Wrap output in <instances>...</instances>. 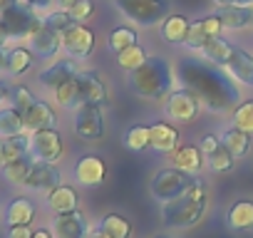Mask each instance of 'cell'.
Here are the masks:
<instances>
[{
	"label": "cell",
	"mask_w": 253,
	"mask_h": 238,
	"mask_svg": "<svg viewBox=\"0 0 253 238\" xmlns=\"http://www.w3.org/2000/svg\"><path fill=\"white\" fill-rule=\"evenodd\" d=\"M176 77L181 87H189L191 92L199 94L204 109L211 114H228L241 104L238 82L228 72H223V67H216L204 57L181 60L176 65Z\"/></svg>",
	"instance_id": "cell-1"
},
{
	"label": "cell",
	"mask_w": 253,
	"mask_h": 238,
	"mask_svg": "<svg viewBox=\"0 0 253 238\" xmlns=\"http://www.w3.org/2000/svg\"><path fill=\"white\" fill-rule=\"evenodd\" d=\"M174 77H176L174 67L162 55H152V57H147V62L142 67L126 75V87L139 99L157 102V99H167L171 94Z\"/></svg>",
	"instance_id": "cell-2"
},
{
	"label": "cell",
	"mask_w": 253,
	"mask_h": 238,
	"mask_svg": "<svg viewBox=\"0 0 253 238\" xmlns=\"http://www.w3.org/2000/svg\"><path fill=\"white\" fill-rule=\"evenodd\" d=\"M206 206H209V194H206V186L204 181L199 179L184 196L169 201V203H162V218H164V226L167 228H191L196 226L204 213H206Z\"/></svg>",
	"instance_id": "cell-3"
},
{
	"label": "cell",
	"mask_w": 253,
	"mask_h": 238,
	"mask_svg": "<svg viewBox=\"0 0 253 238\" xmlns=\"http://www.w3.org/2000/svg\"><path fill=\"white\" fill-rule=\"evenodd\" d=\"M196 181H199L196 176L184 174V171H179L176 166H167V169H159V171L152 176L149 191H152V196H154L159 203H169V201L184 196Z\"/></svg>",
	"instance_id": "cell-4"
},
{
	"label": "cell",
	"mask_w": 253,
	"mask_h": 238,
	"mask_svg": "<svg viewBox=\"0 0 253 238\" xmlns=\"http://www.w3.org/2000/svg\"><path fill=\"white\" fill-rule=\"evenodd\" d=\"M117 8L142 28L159 25L169 15V0H114Z\"/></svg>",
	"instance_id": "cell-5"
},
{
	"label": "cell",
	"mask_w": 253,
	"mask_h": 238,
	"mask_svg": "<svg viewBox=\"0 0 253 238\" xmlns=\"http://www.w3.org/2000/svg\"><path fill=\"white\" fill-rule=\"evenodd\" d=\"M3 23H5L10 42H30V38L42 28V18L23 3L10 8L8 13H3Z\"/></svg>",
	"instance_id": "cell-6"
},
{
	"label": "cell",
	"mask_w": 253,
	"mask_h": 238,
	"mask_svg": "<svg viewBox=\"0 0 253 238\" xmlns=\"http://www.w3.org/2000/svg\"><path fill=\"white\" fill-rule=\"evenodd\" d=\"M201 109H204V104H201L199 94L191 92L189 87L171 89V94L164 99V114L171 122H194Z\"/></svg>",
	"instance_id": "cell-7"
},
{
	"label": "cell",
	"mask_w": 253,
	"mask_h": 238,
	"mask_svg": "<svg viewBox=\"0 0 253 238\" xmlns=\"http://www.w3.org/2000/svg\"><path fill=\"white\" fill-rule=\"evenodd\" d=\"M30 139V157L35 161H45V164H57L65 154V142L60 129H40L28 134Z\"/></svg>",
	"instance_id": "cell-8"
},
{
	"label": "cell",
	"mask_w": 253,
	"mask_h": 238,
	"mask_svg": "<svg viewBox=\"0 0 253 238\" xmlns=\"http://www.w3.org/2000/svg\"><path fill=\"white\" fill-rule=\"evenodd\" d=\"M75 134L84 142H97L104 134V117L102 107L97 104H82L75 109Z\"/></svg>",
	"instance_id": "cell-9"
},
{
	"label": "cell",
	"mask_w": 253,
	"mask_h": 238,
	"mask_svg": "<svg viewBox=\"0 0 253 238\" xmlns=\"http://www.w3.org/2000/svg\"><path fill=\"white\" fill-rule=\"evenodd\" d=\"M62 50L70 60H87L94 50V33L87 25L75 23L70 30L62 33Z\"/></svg>",
	"instance_id": "cell-10"
},
{
	"label": "cell",
	"mask_w": 253,
	"mask_h": 238,
	"mask_svg": "<svg viewBox=\"0 0 253 238\" xmlns=\"http://www.w3.org/2000/svg\"><path fill=\"white\" fill-rule=\"evenodd\" d=\"M62 184V171L57 169V164H45V161H35L33 164V171L25 181V191L30 194H42L47 196L52 189H57Z\"/></svg>",
	"instance_id": "cell-11"
},
{
	"label": "cell",
	"mask_w": 253,
	"mask_h": 238,
	"mask_svg": "<svg viewBox=\"0 0 253 238\" xmlns=\"http://www.w3.org/2000/svg\"><path fill=\"white\" fill-rule=\"evenodd\" d=\"M72 176L80 186H99L107 179V164L99 154H84L75 161L72 166Z\"/></svg>",
	"instance_id": "cell-12"
},
{
	"label": "cell",
	"mask_w": 253,
	"mask_h": 238,
	"mask_svg": "<svg viewBox=\"0 0 253 238\" xmlns=\"http://www.w3.org/2000/svg\"><path fill=\"white\" fill-rule=\"evenodd\" d=\"M221 30H223L221 18H218V15H206L204 20L191 23L189 35H186V40H184V47L191 50V52H201L209 40H213V38L221 35Z\"/></svg>",
	"instance_id": "cell-13"
},
{
	"label": "cell",
	"mask_w": 253,
	"mask_h": 238,
	"mask_svg": "<svg viewBox=\"0 0 253 238\" xmlns=\"http://www.w3.org/2000/svg\"><path fill=\"white\" fill-rule=\"evenodd\" d=\"M35 216H38V203L30 196H25V194L13 196L3 206V223H5V228L8 226H30L35 221Z\"/></svg>",
	"instance_id": "cell-14"
},
{
	"label": "cell",
	"mask_w": 253,
	"mask_h": 238,
	"mask_svg": "<svg viewBox=\"0 0 253 238\" xmlns=\"http://www.w3.org/2000/svg\"><path fill=\"white\" fill-rule=\"evenodd\" d=\"M23 119H25V134H33V132H40V129H55L57 127V114H55L52 104L45 102V99H35L23 112Z\"/></svg>",
	"instance_id": "cell-15"
},
{
	"label": "cell",
	"mask_w": 253,
	"mask_h": 238,
	"mask_svg": "<svg viewBox=\"0 0 253 238\" xmlns=\"http://www.w3.org/2000/svg\"><path fill=\"white\" fill-rule=\"evenodd\" d=\"M50 228H52L55 238H87V233L92 231L89 223H87V218H84V213L80 208L72 211V213L55 216Z\"/></svg>",
	"instance_id": "cell-16"
},
{
	"label": "cell",
	"mask_w": 253,
	"mask_h": 238,
	"mask_svg": "<svg viewBox=\"0 0 253 238\" xmlns=\"http://www.w3.org/2000/svg\"><path fill=\"white\" fill-rule=\"evenodd\" d=\"M77 75H80V67H77L75 60H55V62H50V65L38 75V82H40L45 89L55 92L60 84H65L67 79H72V77H77Z\"/></svg>",
	"instance_id": "cell-17"
},
{
	"label": "cell",
	"mask_w": 253,
	"mask_h": 238,
	"mask_svg": "<svg viewBox=\"0 0 253 238\" xmlns=\"http://www.w3.org/2000/svg\"><path fill=\"white\" fill-rule=\"evenodd\" d=\"M77 82H80V99H82V104H97V107L107 104V97H109L107 94V84L99 79L97 72L80 70Z\"/></svg>",
	"instance_id": "cell-18"
},
{
	"label": "cell",
	"mask_w": 253,
	"mask_h": 238,
	"mask_svg": "<svg viewBox=\"0 0 253 238\" xmlns=\"http://www.w3.org/2000/svg\"><path fill=\"white\" fill-rule=\"evenodd\" d=\"M45 206L52 216H60V213H72L80 208V194L75 186L70 184H60L57 189H52L47 196H45Z\"/></svg>",
	"instance_id": "cell-19"
},
{
	"label": "cell",
	"mask_w": 253,
	"mask_h": 238,
	"mask_svg": "<svg viewBox=\"0 0 253 238\" xmlns=\"http://www.w3.org/2000/svg\"><path fill=\"white\" fill-rule=\"evenodd\" d=\"M179 132L167 122H157L149 127V149L157 154H174L179 149Z\"/></svg>",
	"instance_id": "cell-20"
},
{
	"label": "cell",
	"mask_w": 253,
	"mask_h": 238,
	"mask_svg": "<svg viewBox=\"0 0 253 238\" xmlns=\"http://www.w3.org/2000/svg\"><path fill=\"white\" fill-rule=\"evenodd\" d=\"M30 50L35 52V57H42V60H55L57 52L62 50V35L50 30V28H40L33 38H30Z\"/></svg>",
	"instance_id": "cell-21"
},
{
	"label": "cell",
	"mask_w": 253,
	"mask_h": 238,
	"mask_svg": "<svg viewBox=\"0 0 253 238\" xmlns=\"http://www.w3.org/2000/svg\"><path fill=\"white\" fill-rule=\"evenodd\" d=\"M226 226L236 233H253V201H233L226 211Z\"/></svg>",
	"instance_id": "cell-22"
},
{
	"label": "cell",
	"mask_w": 253,
	"mask_h": 238,
	"mask_svg": "<svg viewBox=\"0 0 253 238\" xmlns=\"http://www.w3.org/2000/svg\"><path fill=\"white\" fill-rule=\"evenodd\" d=\"M226 72L246 87H253V55L246 52L243 47H233V55L226 65Z\"/></svg>",
	"instance_id": "cell-23"
},
{
	"label": "cell",
	"mask_w": 253,
	"mask_h": 238,
	"mask_svg": "<svg viewBox=\"0 0 253 238\" xmlns=\"http://www.w3.org/2000/svg\"><path fill=\"white\" fill-rule=\"evenodd\" d=\"M25 134V119L23 112L18 107H13L10 102L0 104V139L8 137H20Z\"/></svg>",
	"instance_id": "cell-24"
},
{
	"label": "cell",
	"mask_w": 253,
	"mask_h": 238,
	"mask_svg": "<svg viewBox=\"0 0 253 238\" xmlns=\"http://www.w3.org/2000/svg\"><path fill=\"white\" fill-rule=\"evenodd\" d=\"M189 28H191L189 18H184V15H167L162 20V25H159V35L169 45H184V40L189 35Z\"/></svg>",
	"instance_id": "cell-25"
},
{
	"label": "cell",
	"mask_w": 253,
	"mask_h": 238,
	"mask_svg": "<svg viewBox=\"0 0 253 238\" xmlns=\"http://www.w3.org/2000/svg\"><path fill=\"white\" fill-rule=\"evenodd\" d=\"M221 144L233 154V159H243L248 152H251V134H246L243 129H238L236 124L231 127H223L221 134H218Z\"/></svg>",
	"instance_id": "cell-26"
},
{
	"label": "cell",
	"mask_w": 253,
	"mask_h": 238,
	"mask_svg": "<svg viewBox=\"0 0 253 238\" xmlns=\"http://www.w3.org/2000/svg\"><path fill=\"white\" fill-rule=\"evenodd\" d=\"M23 157H30V139L28 134H20V137H8V139H0V169L23 159Z\"/></svg>",
	"instance_id": "cell-27"
},
{
	"label": "cell",
	"mask_w": 253,
	"mask_h": 238,
	"mask_svg": "<svg viewBox=\"0 0 253 238\" xmlns=\"http://www.w3.org/2000/svg\"><path fill=\"white\" fill-rule=\"evenodd\" d=\"M223 23V28L228 30H243L248 25H253V8L251 5H226L216 13Z\"/></svg>",
	"instance_id": "cell-28"
},
{
	"label": "cell",
	"mask_w": 253,
	"mask_h": 238,
	"mask_svg": "<svg viewBox=\"0 0 253 238\" xmlns=\"http://www.w3.org/2000/svg\"><path fill=\"white\" fill-rule=\"evenodd\" d=\"M33 62H35V52L30 47H23V45H15L8 50V72L10 77H23L33 70Z\"/></svg>",
	"instance_id": "cell-29"
},
{
	"label": "cell",
	"mask_w": 253,
	"mask_h": 238,
	"mask_svg": "<svg viewBox=\"0 0 253 238\" xmlns=\"http://www.w3.org/2000/svg\"><path fill=\"white\" fill-rule=\"evenodd\" d=\"M204 152L201 149H196V147H179L176 152H174V166L179 169V171H184V174H191V176H196L201 169H204Z\"/></svg>",
	"instance_id": "cell-30"
},
{
	"label": "cell",
	"mask_w": 253,
	"mask_h": 238,
	"mask_svg": "<svg viewBox=\"0 0 253 238\" xmlns=\"http://www.w3.org/2000/svg\"><path fill=\"white\" fill-rule=\"evenodd\" d=\"M199 55H201L206 62H211V65H216V67H223V70H226V65H228V60H231V55H233V45L218 35V38L209 40V42H206V47H204Z\"/></svg>",
	"instance_id": "cell-31"
},
{
	"label": "cell",
	"mask_w": 253,
	"mask_h": 238,
	"mask_svg": "<svg viewBox=\"0 0 253 238\" xmlns=\"http://www.w3.org/2000/svg\"><path fill=\"white\" fill-rule=\"evenodd\" d=\"M97 228L107 236V238H129L132 236V223L129 218H124L122 213H107L99 218Z\"/></svg>",
	"instance_id": "cell-32"
},
{
	"label": "cell",
	"mask_w": 253,
	"mask_h": 238,
	"mask_svg": "<svg viewBox=\"0 0 253 238\" xmlns=\"http://www.w3.org/2000/svg\"><path fill=\"white\" fill-rule=\"evenodd\" d=\"M33 164H35L33 157H23V159H18V161L3 166V169H0V174H3V179H5L10 186H25V181H28V176H30V171H33Z\"/></svg>",
	"instance_id": "cell-33"
},
{
	"label": "cell",
	"mask_w": 253,
	"mask_h": 238,
	"mask_svg": "<svg viewBox=\"0 0 253 238\" xmlns=\"http://www.w3.org/2000/svg\"><path fill=\"white\" fill-rule=\"evenodd\" d=\"M52 99H55L62 109H70V112H75L77 107H82V99H80V82H77V77H72V79H67L65 84H60V87L52 92Z\"/></svg>",
	"instance_id": "cell-34"
},
{
	"label": "cell",
	"mask_w": 253,
	"mask_h": 238,
	"mask_svg": "<svg viewBox=\"0 0 253 238\" xmlns=\"http://www.w3.org/2000/svg\"><path fill=\"white\" fill-rule=\"evenodd\" d=\"M147 50L137 42V45H132V47H126V50H122V52H117V65L129 75V72H134L137 67H142L144 62H147Z\"/></svg>",
	"instance_id": "cell-35"
},
{
	"label": "cell",
	"mask_w": 253,
	"mask_h": 238,
	"mask_svg": "<svg viewBox=\"0 0 253 238\" xmlns=\"http://www.w3.org/2000/svg\"><path fill=\"white\" fill-rule=\"evenodd\" d=\"M107 45H109V50H112L114 55L122 52V50H126V47H132V45H137V33H134V28H129V25L114 28V30L109 33V38H107Z\"/></svg>",
	"instance_id": "cell-36"
},
{
	"label": "cell",
	"mask_w": 253,
	"mask_h": 238,
	"mask_svg": "<svg viewBox=\"0 0 253 238\" xmlns=\"http://www.w3.org/2000/svg\"><path fill=\"white\" fill-rule=\"evenodd\" d=\"M124 147L129 152H144L149 149V127L147 124H132L124 132Z\"/></svg>",
	"instance_id": "cell-37"
},
{
	"label": "cell",
	"mask_w": 253,
	"mask_h": 238,
	"mask_svg": "<svg viewBox=\"0 0 253 238\" xmlns=\"http://www.w3.org/2000/svg\"><path fill=\"white\" fill-rule=\"evenodd\" d=\"M206 164H209V169H211L213 174H226V171L233 169L236 159H233V154H231L223 144H218L211 154H206Z\"/></svg>",
	"instance_id": "cell-38"
},
{
	"label": "cell",
	"mask_w": 253,
	"mask_h": 238,
	"mask_svg": "<svg viewBox=\"0 0 253 238\" xmlns=\"http://www.w3.org/2000/svg\"><path fill=\"white\" fill-rule=\"evenodd\" d=\"M231 119H233V124H236L238 129H243L246 134H253V99H243V102L233 109Z\"/></svg>",
	"instance_id": "cell-39"
},
{
	"label": "cell",
	"mask_w": 253,
	"mask_h": 238,
	"mask_svg": "<svg viewBox=\"0 0 253 238\" xmlns=\"http://www.w3.org/2000/svg\"><path fill=\"white\" fill-rule=\"evenodd\" d=\"M42 25L62 35L65 30H70V28L75 25V20H72L70 10H62V8H60V10H47L45 18H42Z\"/></svg>",
	"instance_id": "cell-40"
},
{
	"label": "cell",
	"mask_w": 253,
	"mask_h": 238,
	"mask_svg": "<svg viewBox=\"0 0 253 238\" xmlns=\"http://www.w3.org/2000/svg\"><path fill=\"white\" fill-rule=\"evenodd\" d=\"M35 99H38V97L33 94V89H30L28 84H13V87H10V97H8V102H10L13 107H18L20 112H25Z\"/></svg>",
	"instance_id": "cell-41"
},
{
	"label": "cell",
	"mask_w": 253,
	"mask_h": 238,
	"mask_svg": "<svg viewBox=\"0 0 253 238\" xmlns=\"http://www.w3.org/2000/svg\"><path fill=\"white\" fill-rule=\"evenodd\" d=\"M92 13H94V3H92V0H77V3L70 8V15H72V20H75V23L87 20Z\"/></svg>",
	"instance_id": "cell-42"
},
{
	"label": "cell",
	"mask_w": 253,
	"mask_h": 238,
	"mask_svg": "<svg viewBox=\"0 0 253 238\" xmlns=\"http://www.w3.org/2000/svg\"><path fill=\"white\" fill-rule=\"evenodd\" d=\"M5 238H33V228L30 226H8Z\"/></svg>",
	"instance_id": "cell-43"
},
{
	"label": "cell",
	"mask_w": 253,
	"mask_h": 238,
	"mask_svg": "<svg viewBox=\"0 0 253 238\" xmlns=\"http://www.w3.org/2000/svg\"><path fill=\"white\" fill-rule=\"evenodd\" d=\"M20 3H23V5H28V8H33L40 18H45V10L50 8L52 0H20Z\"/></svg>",
	"instance_id": "cell-44"
},
{
	"label": "cell",
	"mask_w": 253,
	"mask_h": 238,
	"mask_svg": "<svg viewBox=\"0 0 253 238\" xmlns=\"http://www.w3.org/2000/svg\"><path fill=\"white\" fill-rule=\"evenodd\" d=\"M218 144H221V139H218L216 134H206V137L201 139V152H204V154H211Z\"/></svg>",
	"instance_id": "cell-45"
},
{
	"label": "cell",
	"mask_w": 253,
	"mask_h": 238,
	"mask_svg": "<svg viewBox=\"0 0 253 238\" xmlns=\"http://www.w3.org/2000/svg\"><path fill=\"white\" fill-rule=\"evenodd\" d=\"M8 45H0V72H8Z\"/></svg>",
	"instance_id": "cell-46"
},
{
	"label": "cell",
	"mask_w": 253,
	"mask_h": 238,
	"mask_svg": "<svg viewBox=\"0 0 253 238\" xmlns=\"http://www.w3.org/2000/svg\"><path fill=\"white\" fill-rule=\"evenodd\" d=\"M33 238H55V233H52V228H35Z\"/></svg>",
	"instance_id": "cell-47"
},
{
	"label": "cell",
	"mask_w": 253,
	"mask_h": 238,
	"mask_svg": "<svg viewBox=\"0 0 253 238\" xmlns=\"http://www.w3.org/2000/svg\"><path fill=\"white\" fill-rule=\"evenodd\" d=\"M10 97V87L5 84V79H0V104H5Z\"/></svg>",
	"instance_id": "cell-48"
},
{
	"label": "cell",
	"mask_w": 253,
	"mask_h": 238,
	"mask_svg": "<svg viewBox=\"0 0 253 238\" xmlns=\"http://www.w3.org/2000/svg\"><path fill=\"white\" fill-rule=\"evenodd\" d=\"M15 5H20V0H0V15L8 13V10L15 8Z\"/></svg>",
	"instance_id": "cell-49"
},
{
	"label": "cell",
	"mask_w": 253,
	"mask_h": 238,
	"mask_svg": "<svg viewBox=\"0 0 253 238\" xmlns=\"http://www.w3.org/2000/svg\"><path fill=\"white\" fill-rule=\"evenodd\" d=\"M0 45H10V40H8V30H5V23H3V15H0Z\"/></svg>",
	"instance_id": "cell-50"
},
{
	"label": "cell",
	"mask_w": 253,
	"mask_h": 238,
	"mask_svg": "<svg viewBox=\"0 0 253 238\" xmlns=\"http://www.w3.org/2000/svg\"><path fill=\"white\" fill-rule=\"evenodd\" d=\"M75 3H77V0H57V5H60L62 10H70V8H72Z\"/></svg>",
	"instance_id": "cell-51"
},
{
	"label": "cell",
	"mask_w": 253,
	"mask_h": 238,
	"mask_svg": "<svg viewBox=\"0 0 253 238\" xmlns=\"http://www.w3.org/2000/svg\"><path fill=\"white\" fill-rule=\"evenodd\" d=\"M216 5H221V8H226V5H238V0H213Z\"/></svg>",
	"instance_id": "cell-52"
},
{
	"label": "cell",
	"mask_w": 253,
	"mask_h": 238,
	"mask_svg": "<svg viewBox=\"0 0 253 238\" xmlns=\"http://www.w3.org/2000/svg\"><path fill=\"white\" fill-rule=\"evenodd\" d=\"M87 238H107V236H104V233H102L99 228H92V231L87 233Z\"/></svg>",
	"instance_id": "cell-53"
},
{
	"label": "cell",
	"mask_w": 253,
	"mask_h": 238,
	"mask_svg": "<svg viewBox=\"0 0 253 238\" xmlns=\"http://www.w3.org/2000/svg\"><path fill=\"white\" fill-rule=\"evenodd\" d=\"M238 5H253V0H238Z\"/></svg>",
	"instance_id": "cell-54"
},
{
	"label": "cell",
	"mask_w": 253,
	"mask_h": 238,
	"mask_svg": "<svg viewBox=\"0 0 253 238\" xmlns=\"http://www.w3.org/2000/svg\"><path fill=\"white\" fill-rule=\"evenodd\" d=\"M0 221H3V206H0Z\"/></svg>",
	"instance_id": "cell-55"
},
{
	"label": "cell",
	"mask_w": 253,
	"mask_h": 238,
	"mask_svg": "<svg viewBox=\"0 0 253 238\" xmlns=\"http://www.w3.org/2000/svg\"><path fill=\"white\" fill-rule=\"evenodd\" d=\"M154 238H167V236H154Z\"/></svg>",
	"instance_id": "cell-56"
}]
</instances>
